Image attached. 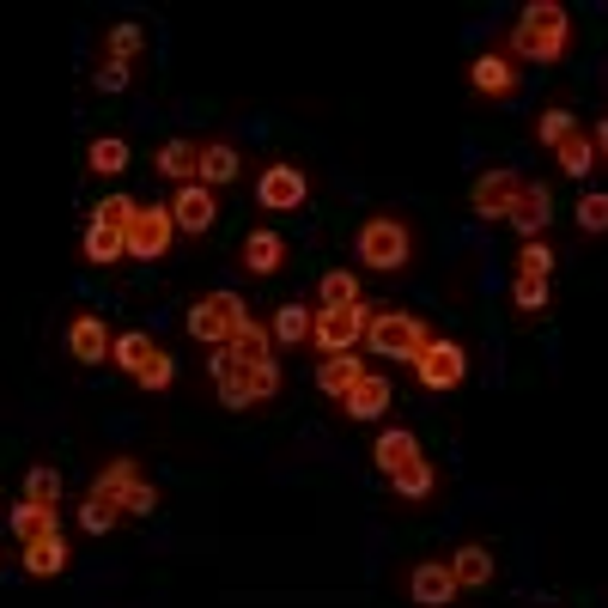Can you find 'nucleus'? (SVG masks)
Listing matches in <instances>:
<instances>
[{
    "mask_svg": "<svg viewBox=\"0 0 608 608\" xmlns=\"http://www.w3.org/2000/svg\"><path fill=\"white\" fill-rule=\"evenodd\" d=\"M559 61L566 55V7L554 0H530L523 7V24L511 31V61Z\"/></svg>",
    "mask_w": 608,
    "mask_h": 608,
    "instance_id": "f257e3e1",
    "label": "nucleus"
},
{
    "mask_svg": "<svg viewBox=\"0 0 608 608\" xmlns=\"http://www.w3.org/2000/svg\"><path fill=\"white\" fill-rule=\"evenodd\" d=\"M365 347L384 353V359H420V353L432 347V335H426V323L408 311H377L371 328H365Z\"/></svg>",
    "mask_w": 608,
    "mask_h": 608,
    "instance_id": "f03ea898",
    "label": "nucleus"
},
{
    "mask_svg": "<svg viewBox=\"0 0 608 608\" xmlns=\"http://www.w3.org/2000/svg\"><path fill=\"white\" fill-rule=\"evenodd\" d=\"M408 255H413V238H408V226L401 219H365L359 226V262L365 268H377V274H396V268H408Z\"/></svg>",
    "mask_w": 608,
    "mask_h": 608,
    "instance_id": "7ed1b4c3",
    "label": "nucleus"
},
{
    "mask_svg": "<svg viewBox=\"0 0 608 608\" xmlns=\"http://www.w3.org/2000/svg\"><path fill=\"white\" fill-rule=\"evenodd\" d=\"M238 323H243L238 292H207V298L189 311V335L201 340V347H226V340L238 335Z\"/></svg>",
    "mask_w": 608,
    "mask_h": 608,
    "instance_id": "20e7f679",
    "label": "nucleus"
},
{
    "mask_svg": "<svg viewBox=\"0 0 608 608\" xmlns=\"http://www.w3.org/2000/svg\"><path fill=\"white\" fill-rule=\"evenodd\" d=\"M365 328H371V311H365V304H353V311H316L311 340L323 353H353L365 340Z\"/></svg>",
    "mask_w": 608,
    "mask_h": 608,
    "instance_id": "39448f33",
    "label": "nucleus"
},
{
    "mask_svg": "<svg viewBox=\"0 0 608 608\" xmlns=\"http://www.w3.org/2000/svg\"><path fill=\"white\" fill-rule=\"evenodd\" d=\"M122 238H128V255L158 262V255L170 250V238H177V219H170V207H140V213H134V226L122 231Z\"/></svg>",
    "mask_w": 608,
    "mask_h": 608,
    "instance_id": "423d86ee",
    "label": "nucleus"
},
{
    "mask_svg": "<svg viewBox=\"0 0 608 608\" xmlns=\"http://www.w3.org/2000/svg\"><path fill=\"white\" fill-rule=\"evenodd\" d=\"M213 389H219V401L226 408H255V365H243L238 353H226V347H213Z\"/></svg>",
    "mask_w": 608,
    "mask_h": 608,
    "instance_id": "0eeeda50",
    "label": "nucleus"
},
{
    "mask_svg": "<svg viewBox=\"0 0 608 608\" xmlns=\"http://www.w3.org/2000/svg\"><path fill=\"white\" fill-rule=\"evenodd\" d=\"M413 365H420V384L426 389H457L462 377H469V353H462L457 340H432Z\"/></svg>",
    "mask_w": 608,
    "mask_h": 608,
    "instance_id": "6e6552de",
    "label": "nucleus"
},
{
    "mask_svg": "<svg viewBox=\"0 0 608 608\" xmlns=\"http://www.w3.org/2000/svg\"><path fill=\"white\" fill-rule=\"evenodd\" d=\"M255 195H262V207H274V213H292V207H304L311 182H304L298 165H268L262 182H255Z\"/></svg>",
    "mask_w": 608,
    "mask_h": 608,
    "instance_id": "1a4fd4ad",
    "label": "nucleus"
},
{
    "mask_svg": "<svg viewBox=\"0 0 608 608\" xmlns=\"http://www.w3.org/2000/svg\"><path fill=\"white\" fill-rule=\"evenodd\" d=\"M517 189H523L517 170H486V177L474 182L469 201H474V213H481V219H511V207H517Z\"/></svg>",
    "mask_w": 608,
    "mask_h": 608,
    "instance_id": "9d476101",
    "label": "nucleus"
},
{
    "mask_svg": "<svg viewBox=\"0 0 608 608\" xmlns=\"http://www.w3.org/2000/svg\"><path fill=\"white\" fill-rule=\"evenodd\" d=\"M170 219H177V231H213L219 219V201L207 182H189V189H177V201H170Z\"/></svg>",
    "mask_w": 608,
    "mask_h": 608,
    "instance_id": "9b49d317",
    "label": "nucleus"
},
{
    "mask_svg": "<svg viewBox=\"0 0 608 608\" xmlns=\"http://www.w3.org/2000/svg\"><path fill=\"white\" fill-rule=\"evenodd\" d=\"M408 596H413L420 608H444L450 596H457V578H450V559H426V566H413Z\"/></svg>",
    "mask_w": 608,
    "mask_h": 608,
    "instance_id": "f8f14e48",
    "label": "nucleus"
},
{
    "mask_svg": "<svg viewBox=\"0 0 608 608\" xmlns=\"http://www.w3.org/2000/svg\"><path fill=\"white\" fill-rule=\"evenodd\" d=\"M547 219H554V201H547V189H542V182H523V189H517V207H511V226L523 231V243L542 238Z\"/></svg>",
    "mask_w": 608,
    "mask_h": 608,
    "instance_id": "ddd939ff",
    "label": "nucleus"
},
{
    "mask_svg": "<svg viewBox=\"0 0 608 608\" xmlns=\"http://www.w3.org/2000/svg\"><path fill=\"white\" fill-rule=\"evenodd\" d=\"M153 165H158V177H170V182H182V189H189V182L201 177V146H195V140H165Z\"/></svg>",
    "mask_w": 608,
    "mask_h": 608,
    "instance_id": "4468645a",
    "label": "nucleus"
},
{
    "mask_svg": "<svg viewBox=\"0 0 608 608\" xmlns=\"http://www.w3.org/2000/svg\"><path fill=\"white\" fill-rule=\"evenodd\" d=\"M67 353L80 365H104L109 359V335H104V323L97 316H73V328H67Z\"/></svg>",
    "mask_w": 608,
    "mask_h": 608,
    "instance_id": "2eb2a0df",
    "label": "nucleus"
},
{
    "mask_svg": "<svg viewBox=\"0 0 608 608\" xmlns=\"http://www.w3.org/2000/svg\"><path fill=\"white\" fill-rule=\"evenodd\" d=\"M469 80H474V92L505 97V92H517V61H511V55H481L469 67Z\"/></svg>",
    "mask_w": 608,
    "mask_h": 608,
    "instance_id": "dca6fc26",
    "label": "nucleus"
},
{
    "mask_svg": "<svg viewBox=\"0 0 608 608\" xmlns=\"http://www.w3.org/2000/svg\"><path fill=\"white\" fill-rule=\"evenodd\" d=\"M340 408H347L353 420H377V413L389 408V384H384V377H377V371H365L359 384H353L347 396H340Z\"/></svg>",
    "mask_w": 608,
    "mask_h": 608,
    "instance_id": "f3484780",
    "label": "nucleus"
},
{
    "mask_svg": "<svg viewBox=\"0 0 608 608\" xmlns=\"http://www.w3.org/2000/svg\"><path fill=\"white\" fill-rule=\"evenodd\" d=\"M226 353H238L243 365L274 359V328H262V323H250V316H243V323H238V335L226 340Z\"/></svg>",
    "mask_w": 608,
    "mask_h": 608,
    "instance_id": "a211bd4d",
    "label": "nucleus"
},
{
    "mask_svg": "<svg viewBox=\"0 0 608 608\" xmlns=\"http://www.w3.org/2000/svg\"><path fill=\"white\" fill-rule=\"evenodd\" d=\"M371 457H377V469H384V474H401L408 462H420V444H413V432H401V426H396V432H384L371 444Z\"/></svg>",
    "mask_w": 608,
    "mask_h": 608,
    "instance_id": "6ab92c4d",
    "label": "nucleus"
},
{
    "mask_svg": "<svg viewBox=\"0 0 608 608\" xmlns=\"http://www.w3.org/2000/svg\"><path fill=\"white\" fill-rule=\"evenodd\" d=\"M359 377H365V365L353 359V353H323V365H316V384H323L328 396H347Z\"/></svg>",
    "mask_w": 608,
    "mask_h": 608,
    "instance_id": "aec40b11",
    "label": "nucleus"
},
{
    "mask_svg": "<svg viewBox=\"0 0 608 608\" xmlns=\"http://www.w3.org/2000/svg\"><path fill=\"white\" fill-rule=\"evenodd\" d=\"M67 542H61V535H43V542H24V572H31V578H55L61 566H67Z\"/></svg>",
    "mask_w": 608,
    "mask_h": 608,
    "instance_id": "412c9836",
    "label": "nucleus"
},
{
    "mask_svg": "<svg viewBox=\"0 0 608 608\" xmlns=\"http://www.w3.org/2000/svg\"><path fill=\"white\" fill-rule=\"evenodd\" d=\"M243 262H250V274H280L286 243H280L274 231H250V238H243Z\"/></svg>",
    "mask_w": 608,
    "mask_h": 608,
    "instance_id": "4be33fe9",
    "label": "nucleus"
},
{
    "mask_svg": "<svg viewBox=\"0 0 608 608\" xmlns=\"http://www.w3.org/2000/svg\"><path fill=\"white\" fill-rule=\"evenodd\" d=\"M450 578H457V590H474V584L493 578V554L486 547H457V559H450Z\"/></svg>",
    "mask_w": 608,
    "mask_h": 608,
    "instance_id": "5701e85b",
    "label": "nucleus"
},
{
    "mask_svg": "<svg viewBox=\"0 0 608 608\" xmlns=\"http://www.w3.org/2000/svg\"><path fill=\"white\" fill-rule=\"evenodd\" d=\"M134 481H140V474H134V462H128V457H116V462H104V469H97L92 499H109V505H122V493H128Z\"/></svg>",
    "mask_w": 608,
    "mask_h": 608,
    "instance_id": "b1692460",
    "label": "nucleus"
},
{
    "mask_svg": "<svg viewBox=\"0 0 608 608\" xmlns=\"http://www.w3.org/2000/svg\"><path fill=\"white\" fill-rule=\"evenodd\" d=\"M12 535H19V542H43V535H55V505H31V499H24V505L12 511Z\"/></svg>",
    "mask_w": 608,
    "mask_h": 608,
    "instance_id": "393cba45",
    "label": "nucleus"
},
{
    "mask_svg": "<svg viewBox=\"0 0 608 608\" xmlns=\"http://www.w3.org/2000/svg\"><path fill=\"white\" fill-rule=\"evenodd\" d=\"M231 177H238V146H226V140L201 146V182L207 189H219V182H231Z\"/></svg>",
    "mask_w": 608,
    "mask_h": 608,
    "instance_id": "a878e982",
    "label": "nucleus"
},
{
    "mask_svg": "<svg viewBox=\"0 0 608 608\" xmlns=\"http://www.w3.org/2000/svg\"><path fill=\"white\" fill-rule=\"evenodd\" d=\"M316 328V316L304 311V304H286V311H274V340H286V347H304Z\"/></svg>",
    "mask_w": 608,
    "mask_h": 608,
    "instance_id": "bb28decb",
    "label": "nucleus"
},
{
    "mask_svg": "<svg viewBox=\"0 0 608 608\" xmlns=\"http://www.w3.org/2000/svg\"><path fill=\"white\" fill-rule=\"evenodd\" d=\"M554 158H559V170H566V177H584V170L596 165V140H590V134H572V140L554 146Z\"/></svg>",
    "mask_w": 608,
    "mask_h": 608,
    "instance_id": "cd10ccee",
    "label": "nucleus"
},
{
    "mask_svg": "<svg viewBox=\"0 0 608 608\" xmlns=\"http://www.w3.org/2000/svg\"><path fill=\"white\" fill-rule=\"evenodd\" d=\"M85 255H92V262H122V255H128V238L109 231V226H85Z\"/></svg>",
    "mask_w": 608,
    "mask_h": 608,
    "instance_id": "c85d7f7f",
    "label": "nucleus"
},
{
    "mask_svg": "<svg viewBox=\"0 0 608 608\" xmlns=\"http://www.w3.org/2000/svg\"><path fill=\"white\" fill-rule=\"evenodd\" d=\"M153 335H140V328H134V335H116V340H109V359H116V365H128V371H140V365L146 359H153Z\"/></svg>",
    "mask_w": 608,
    "mask_h": 608,
    "instance_id": "c756f323",
    "label": "nucleus"
},
{
    "mask_svg": "<svg viewBox=\"0 0 608 608\" xmlns=\"http://www.w3.org/2000/svg\"><path fill=\"white\" fill-rule=\"evenodd\" d=\"M353 304H359V280H353L347 268L323 274V311H353Z\"/></svg>",
    "mask_w": 608,
    "mask_h": 608,
    "instance_id": "7c9ffc66",
    "label": "nucleus"
},
{
    "mask_svg": "<svg viewBox=\"0 0 608 608\" xmlns=\"http://www.w3.org/2000/svg\"><path fill=\"white\" fill-rule=\"evenodd\" d=\"M85 165H92L97 177H116V170L128 165V146H122L116 134H104V140H92V153H85Z\"/></svg>",
    "mask_w": 608,
    "mask_h": 608,
    "instance_id": "2f4dec72",
    "label": "nucleus"
},
{
    "mask_svg": "<svg viewBox=\"0 0 608 608\" xmlns=\"http://www.w3.org/2000/svg\"><path fill=\"white\" fill-rule=\"evenodd\" d=\"M517 274H535V280L554 274V243H542V238L523 243V250H517Z\"/></svg>",
    "mask_w": 608,
    "mask_h": 608,
    "instance_id": "473e14b6",
    "label": "nucleus"
},
{
    "mask_svg": "<svg viewBox=\"0 0 608 608\" xmlns=\"http://www.w3.org/2000/svg\"><path fill=\"white\" fill-rule=\"evenodd\" d=\"M572 109H542V116H535V140L542 146H559V140H572Z\"/></svg>",
    "mask_w": 608,
    "mask_h": 608,
    "instance_id": "72a5a7b5",
    "label": "nucleus"
},
{
    "mask_svg": "<svg viewBox=\"0 0 608 608\" xmlns=\"http://www.w3.org/2000/svg\"><path fill=\"white\" fill-rule=\"evenodd\" d=\"M389 481H396L401 499H426V493H432V462H408V469L389 474Z\"/></svg>",
    "mask_w": 608,
    "mask_h": 608,
    "instance_id": "f704fd0d",
    "label": "nucleus"
},
{
    "mask_svg": "<svg viewBox=\"0 0 608 608\" xmlns=\"http://www.w3.org/2000/svg\"><path fill=\"white\" fill-rule=\"evenodd\" d=\"M134 213H140V207H134V201H128V195H109V201H104V207H97V213H92V226H109V231H128V226H134Z\"/></svg>",
    "mask_w": 608,
    "mask_h": 608,
    "instance_id": "c9c22d12",
    "label": "nucleus"
},
{
    "mask_svg": "<svg viewBox=\"0 0 608 608\" xmlns=\"http://www.w3.org/2000/svg\"><path fill=\"white\" fill-rule=\"evenodd\" d=\"M24 499H31V505H55V499H61V474L55 469H31V474H24Z\"/></svg>",
    "mask_w": 608,
    "mask_h": 608,
    "instance_id": "e433bc0d",
    "label": "nucleus"
},
{
    "mask_svg": "<svg viewBox=\"0 0 608 608\" xmlns=\"http://www.w3.org/2000/svg\"><path fill=\"white\" fill-rule=\"evenodd\" d=\"M511 304L517 311H547V280H535V274H517V286H511Z\"/></svg>",
    "mask_w": 608,
    "mask_h": 608,
    "instance_id": "4c0bfd02",
    "label": "nucleus"
},
{
    "mask_svg": "<svg viewBox=\"0 0 608 608\" xmlns=\"http://www.w3.org/2000/svg\"><path fill=\"white\" fill-rule=\"evenodd\" d=\"M116 511H122V517H146V511H158V486L153 481H134L128 493H122Z\"/></svg>",
    "mask_w": 608,
    "mask_h": 608,
    "instance_id": "58836bf2",
    "label": "nucleus"
},
{
    "mask_svg": "<svg viewBox=\"0 0 608 608\" xmlns=\"http://www.w3.org/2000/svg\"><path fill=\"white\" fill-rule=\"evenodd\" d=\"M116 517H122V511L109 505V499H85V505H80V530H92V535H104Z\"/></svg>",
    "mask_w": 608,
    "mask_h": 608,
    "instance_id": "ea45409f",
    "label": "nucleus"
},
{
    "mask_svg": "<svg viewBox=\"0 0 608 608\" xmlns=\"http://www.w3.org/2000/svg\"><path fill=\"white\" fill-rule=\"evenodd\" d=\"M134 377H140V389H170V377H177V365H170L165 353H153V359H146L140 371H134Z\"/></svg>",
    "mask_w": 608,
    "mask_h": 608,
    "instance_id": "a19ab883",
    "label": "nucleus"
},
{
    "mask_svg": "<svg viewBox=\"0 0 608 608\" xmlns=\"http://www.w3.org/2000/svg\"><path fill=\"white\" fill-rule=\"evenodd\" d=\"M140 55V24H116L109 31V61H134Z\"/></svg>",
    "mask_w": 608,
    "mask_h": 608,
    "instance_id": "79ce46f5",
    "label": "nucleus"
},
{
    "mask_svg": "<svg viewBox=\"0 0 608 608\" xmlns=\"http://www.w3.org/2000/svg\"><path fill=\"white\" fill-rule=\"evenodd\" d=\"M578 226L584 231H608V195H584V201H578Z\"/></svg>",
    "mask_w": 608,
    "mask_h": 608,
    "instance_id": "37998d69",
    "label": "nucleus"
},
{
    "mask_svg": "<svg viewBox=\"0 0 608 608\" xmlns=\"http://www.w3.org/2000/svg\"><path fill=\"white\" fill-rule=\"evenodd\" d=\"M128 80H134L128 61H109V55H104V67H97V85H104V92H122Z\"/></svg>",
    "mask_w": 608,
    "mask_h": 608,
    "instance_id": "c03bdc74",
    "label": "nucleus"
},
{
    "mask_svg": "<svg viewBox=\"0 0 608 608\" xmlns=\"http://www.w3.org/2000/svg\"><path fill=\"white\" fill-rule=\"evenodd\" d=\"M274 389H280V365H274V359H262V365H255V396L268 401Z\"/></svg>",
    "mask_w": 608,
    "mask_h": 608,
    "instance_id": "a18cd8bd",
    "label": "nucleus"
},
{
    "mask_svg": "<svg viewBox=\"0 0 608 608\" xmlns=\"http://www.w3.org/2000/svg\"><path fill=\"white\" fill-rule=\"evenodd\" d=\"M590 140H596V153H602V158H608V116H602V122H596V134H590Z\"/></svg>",
    "mask_w": 608,
    "mask_h": 608,
    "instance_id": "49530a36",
    "label": "nucleus"
}]
</instances>
